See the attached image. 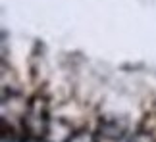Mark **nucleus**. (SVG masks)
<instances>
[{"mask_svg": "<svg viewBox=\"0 0 156 142\" xmlns=\"http://www.w3.org/2000/svg\"><path fill=\"white\" fill-rule=\"evenodd\" d=\"M23 131L33 138H44L50 131L48 119V100L43 94H37L29 102L27 113L23 117Z\"/></svg>", "mask_w": 156, "mask_h": 142, "instance_id": "1", "label": "nucleus"}, {"mask_svg": "<svg viewBox=\"0 0 156 142\" xmlns=\"http://www.w3.org/2000/svg\"><path fill=\"white\" fill-rule=\"evenodd\" d=\"M125 131H127L125 121L116 119V117L102 121V123H100V127H98V134L102 138H108V140H119V138H123Z\"/></svg>", "mask_w": 156, "mask_h": 142, "instance_id": "2", "label": "nucleus"}, {"mask_svg": "<svg viewBox=\"0 0 156 142\" xmlns=\"http://www.w3.org/2000/svg\"><path fill=\"white\" fill-rule=\"evenodd\" d=\"M66 142H97V137H94L91 131H77Z\"/></svg>", "mask_w": 156, "mask_h": 142, "instance_id": "3", "label": "nucleus"}, {"mask_svg": "<svg viewBox=\"0 0 156 142\" xmlns=\"http://www.w3.org/2000/svg\"><path fill=\"white\" fill-rule=\"evenodd\" d=\"M129 142H156V138L152 137L151 133H145V131H141V133H137L131 137Z\"/></svg>", "mask_w": 156, "mask_h": 142, "instance_id": "4", "label": "nucleus"}]
</instances>
